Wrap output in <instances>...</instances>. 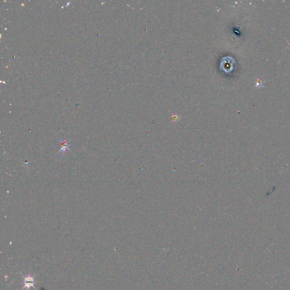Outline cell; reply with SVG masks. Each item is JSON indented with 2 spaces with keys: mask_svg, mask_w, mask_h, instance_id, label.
Returning <instances> with one entry per match:
<instances>
[{
  "mask_svg": "<svg viewBox=\"0 0 290 290\" xmlns=\"http://www.w3.org/2000/svg\"><path fill=\"white\" fill-rule=\"evenodd\" d=\"M61 149L60 151H63V154H64L66 153V150H70L69 147L72 146V145L69 143V141L67 140H62L61 141Z\"/></svg>",
  "mask_w": 290,
  "mask_h": 290,
  "instance_id": "cell-2",
  "label": "cell"
},
{
  "mask_svg": "<svg viewBox=\"0 0 290 290\" xmlns=\"http://www.w3.org/2000/svg\"><path fill=\"white\" fill-rule=\"evenodd\" d=\"M24 285L22 289H24L25 288H26L27 290H30V288L31 287H34L35 289H36V288H35L34 287V283H35V281H34V276H32L30 274H28L27 276L24 277Z\"/></svg>",
  "mask_w": 290,
  "mask_h": 290,
  "instance_id": "cell-1",
  "label": "cell"
}]
</instances>
